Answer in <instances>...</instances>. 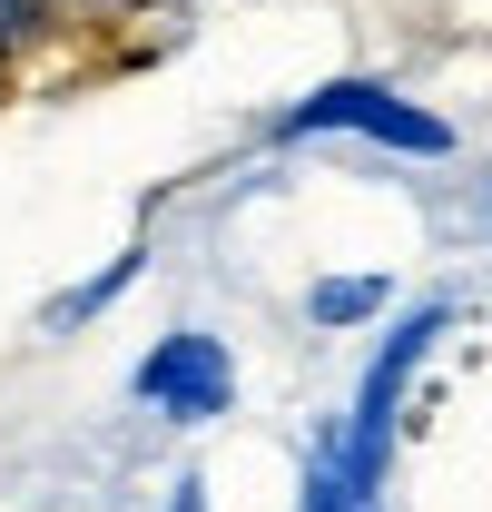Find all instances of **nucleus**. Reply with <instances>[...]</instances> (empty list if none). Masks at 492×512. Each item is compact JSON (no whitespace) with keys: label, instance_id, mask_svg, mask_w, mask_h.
Instances as JSON below:
<instances>
[{"label":"nucleus","instance_id":"2","mask_svg":"<svg viewBox=\"0 0 492 512\" xmlns=\"http://www.w3.org/2000/svg\"><path fill=\"white\" fill-rule=\"evenodd\" d=\"M276 148H306V138H365L384 158H404V168H453L463 158V128L443 119L433 99H414L404 79H384V69H335V79H315L306 99H286L276 119H266Z\"/></svg>","mask_w":492,"mask_h":512},{"label":"nucleus","instance_id":"3","mask_svg":"<svg viewBox=\"0 0 492 512\" xmlns=\"http://www.w3.org/2000/svg\"><path fill=\"white\" fill-rule=\"evenodd\" d=\"M246 394V365L237 345L217 335V325H158L148 345H138V365H128V404L148 414V424H168V434H207V424H227Z\"/></svg>","mask_w":492,"mask_h":512},{"label":"nucleus","instance_id":"7","mask_svg":"<svg viewBox=\"0 0 492 512\" xmlns=\"http://www.w3.org/2000/svg\"><path fill=\"white\" fill-rule=\"evenodd\" d=\"M296 512H374V503H355V493H345V473L306 444V463H296Z\"/></svg>","mask_w":492,"mask_h":512},{"label":"nucleus","instance_id":"1","mask_svg":"<svg viewBox=\"0 0 492 512\" xmlns=\"http://www.w3.org/2000/svg\"><path fill=\"white\" fill-rule=\"evenodd\" d=\"M463 335V296L453 286H433V296H404L394 316L365 335V365H355V394L315 424L306 444L345 473V493L374 512H394V453H404V404H414V384L433 375V355Z\"/></svg>","mask_w":492,"mask_h":512},{"label":"nucleus","instance_id":"6","mask_svg":"<svg viewBox=\"0 0 492 512\" xmlns=\"http://www.w3.org/2000/svg\"><path fill=\"white\" fill-rule=\"evenodd\" d=\"M138 276H148V247H138V237H128L119 256H109V266H89V276H79V286H60V296H50V335H79V325H99L109 316V306H119L128 286H138Z\"/></svg>","mask_w":492,"mask_h":512},{"label":"nucleus","instance_id":"8","mask_svg":"<svg viewBox=\"0 0 492 512\" xmlns=\"http://www.w3.org/2000/svg\"><path fill=\"white\" fill-rule=\"evenodd\" d=\"M158 512H217V493H207V473L187 463V473H168V493H158Z\"/></svg>","mask_w":492,"mask_h":512},{"label":"nucleus","instance_id":"9","mask_svg":"<svg viewBox=\"0 0 492 512\" xmlns=\"http://www.w3.org/2000/svg\"><path fill=\"white\" fill-rule=\"evenodd\" d=\"M463 217H473V237H492V168L473 178V188H463Z\"/></svg>","mask_w":492,"mask_h":512},{"label":"nucleus","instance_id":"4","mask_svg":"<svg viewBox=\"0 0 492 512\" xmlns=\"http://www.w3.org/2000/svg\"><path fill=\"white\" fill-rule=\"evenodd\" d=\"M394 306H404V296H394V276H374V266H325V276H306V296H296L306 335H374Z\"/></svg>","mask_w":492,"mask_h":512},{"label":"nucleus","instance_id":"5","mask_svg":"<svg viewBox=\"0 0 492 512\" xmlns=\"http://www.w3.org/2000/svg\"><path fill=\"white\" fill-rule=\"evenodd\" d=\"M79 20H89V0H0V89L40 60V50H60Z\"/></svg>","mask_w":492,"mask_h":512}]
</instances>
